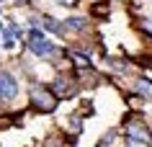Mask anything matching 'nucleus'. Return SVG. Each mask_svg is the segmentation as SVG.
I'll return each mask as SVG.
<instances>
[{
    "label": "nucleus",
    "mask_w": 152,
    "mask_h": 147,
    "mask_svg": "<svg viewBox=\"0 0 152 147\" xmlns=\"http://www.w3.org/2000/svg\"><path fill=\"white\" fill-rule=\"evenodd\" d=\"M64 26L72 29V31H85V26H88V23H85V18H77V16H75V18H67Z\"/></svg>",
    "instance_id": "obj_6"
},
{
    "label": "nucleus",
    "mask_w": 152,
    "mask_h": 147,
    "mask_svg": "<svg viewBox=\"0 0 152 147\" xmlns=\"http://www.w3.org/2000/svg\"><path fill=\"white\" fill-rule=\"evenodd\" d=\"M0 29H3V26H0Z\"/></svg>",
    "instance_id": "obj_13"
},
{
    "label": "nucleus",
    "mask_w": 152,
    "mask_h": 147,
    "mask_svg": "<svg viewBox=\"0 0 152 147\" xmlns=\"http://www.w3.org/2000/svg\"><path fill=\"white\" fill-rule=\"evenodd\" d=\"M134 90H137V93H142V96H147V98H152V83L150 80H137Z\"/></svg>",
    "instance_id": "obj_7"
},
{
    "label": "nucleus",
    "mask_w": 152,
    "mask_h": 147,
    "mask_svg": "<svg viewBox=\"0 0 152 147\" xmlns=\"http://www.w3.org/2000/svg\"><path fill=\"white\" fill-rule=\"evenodd\" d=\"M67 83H72L70 78H67V75H59V78H57L54 83H52V93H54V96H72V93H75V88H67Z\"/></svg>",
    "instance_id": "obj_4"
},
{
    "label": "nucleus",
    "mask_w": 152,
    "mask_h": 147,
    "mask_svg": "<svg viewBox=\"0 0 152 147\" xmlns=\"http://www.w3.org/2000/svg\"><path fill=\"white\" fill-rule=\"evenodd\" d=\"M139 29L147 31V34H152V21H150V18H142V21H139Z\"/></svg>",
    "instance_id": "obj_10"
},
{
    "label": "nucleus",
    "mask_w": 152,
    "mask_h": 147,
    "mask_svg": "<svg viewBox=\"0 0 152 147\" xmlns=\"http://www.w3.org/2000/svg\"><path fill=\"white\" fill-rule=\"evenodd\" d=\"M126 134H129V139H137V142H144V145L152 142V132H147V127L139 119H129L126 121Z\"/></svg>",
    "instance_id": "obj_3"
},
{
    "label": "nucleus",
    "mask_w": 152,
    "mask_h": 147,
    "mask_svg": "<svg viewBox=\"0 0 152 147\" xmlns=\"http://www.w3.org/2000/svg\"><path fill=\"white\" fill-rule=\"evenodd\" d=\"M93 13H96V16H106V13H108V5H98V8H93Z\"/></svg>",
    "instance_id": "obj_11"
},
{
    "label": "nucleus",
    "mask_w": 152,
    "mask_h": 147,
    "mask_svg": "<svg viewBox=\"0 0 152 147\" xmlns=\"http://www.w3.org/2000/svg\"><path fill=\"white\" fill-rule=\"evenodd\" d=\"M16 96H18V80L8 72V70H0V101L8 103V101H13Z\"/></svg>",
    "instance_id": "obj_2"
},
{
    "label": "nucleus",
    "mask_w": 152,
    "mask_h": 147,
    "mask_svg": "<svg viewBox=\"0 0 152 147\" xmlns=\"http://www.w3.org/2000/svg\"><path fill=\"white\" fill-rule=\"evenodd\" d=\"M31 106L36 111H54L57 108V96L44 85H36L31 90Z\"/></svg>",
    "instance_id": "obj_1"
},
{
    "label": "nucleus",
    "mask_w": 152,
    "mask_h": 147,
    "mask_svg": "<svg viewBox=\"0 0 152 147\" xmlns=\"http://www.w3.org/2000/svg\"><path fill=\"white\" fill-rule=\"evenodd\" d=\"M28 49H31L34 54L44 57V54H52V52H54V44H52V41H44V39H39V41H28Z\"/></svg>",
    "instance_id": "obj_5"
},
{
    "label": "nucleus",
    "mask_w": 152,
    "mask_h": 147,
    "mask_svg": "<svg viewBox=\"0 0 152 147\" xmlns=\"http://www.w3.org/2000/svg\"><path fill=\"white\" fill-rule=\"evenodd\" d=\"M44 29H47V31H52V34H62L64 29L59 23H57V18H44Z\"/></svg>",
    "instance_id": "obj_8"
},
{
    "label": "nucleus",
    "mask_w": 152,
    "mask_h": 147,
    "mask_svg": "<svg viewBox=\"0 0 152 147\" xmlns=\"http://www.w3.org/2000/svg\"><path fill=\"white\" fill-rule=\"evenodd\" d=\"M5 127H10V119H0V129H5Z\"/></svg>",
    "instance_id": "obj_12"
},
{
    "label": "nucleus",
    "mask_w": 152,
    "mask_h": 147,
    "mask_svg": "<svg viewBox=\"0 0 152 147\" xmlns=\"http://www.w3.org/2000/svg\"><path fill=\"white\" fill-rule=\"evenodd\" d=\"M3 39H5V41H3V47H5V49H13V44H16V41H13V29L3 34Z\"/></svg>",
    "instance_id": "obj_9"
}]
</instances>
